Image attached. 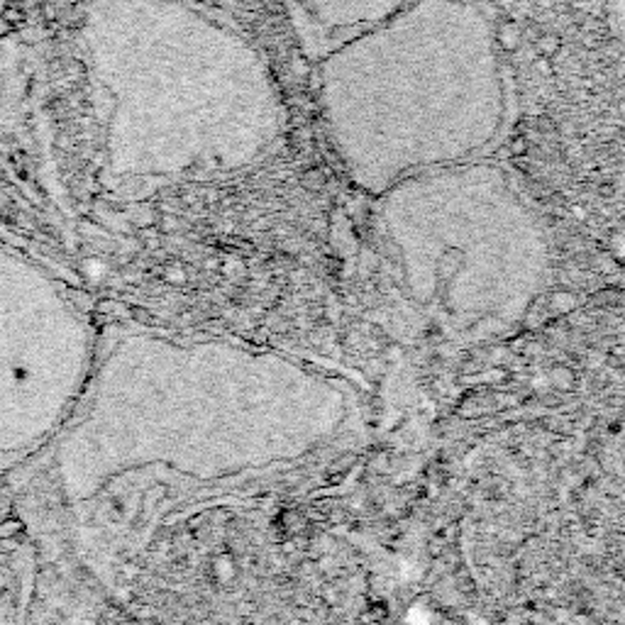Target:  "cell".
I'll return each mask as SVG.
<instances>
[{
	"mask_svg": "<svg viewBox=\"0 0 625 625\" xmlns=\"http://www.w3.org/2000/svg\"><path fill=\"white\" fill-rule=\"evenodd\" d=\"M317 63L330 139L359 182L462 159L503 118L496 32L474 0H410Z\"/></svg>",
	"mask_w": 625,
	"mask_h": 625,
	"instance_id": "obj_1",
	"label": "cell"
},
{
	"mask_svg": "<svg viewBox=\"0 0 625 625\" xmlns=\"http://www.w3.org/2000/svg\"><path fill=\"white\" fill-rule=\"evenodd\" d=\"M410 0H286L303 55L320 62L347 39L376 28Z\"/></svg>",
	"mask_w": 625,
	"mask_h": 625,
	"instance_id": "obj_2",
	"label": "cell"
},
{
	"mask_svg": "<svg viewBox=\"0 0 625 625\" xmlns=\"http://www.w3.org/2000/svg\"><path fill=\"white\" fill-rule=\"evenodd\" d=\"M608 22H611V30L613 35L625 45V0H608Z\"/></svg>",
	"mask_w": 625,
	"mask_h": 625,
	"instance_id": "obj_3",
	"label": "cell"
}]
</instances>
